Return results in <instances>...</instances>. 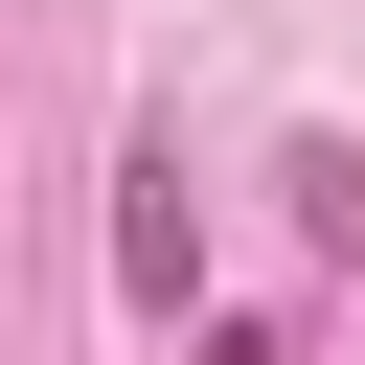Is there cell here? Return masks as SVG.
<instances>
[{
  "label": "cell",
  "mask_w": 365,
  "mask_h": 365,
  "mask_svg": "<svg viewBox=\"0 0 365 365\" xmlns=\"http://www.w3.org/2000/svg\"><path fill=\"white\" fill-rule=\"evenodd\" d=\"M114 297H137V319H182V297H205V205H182V160H137V182H114Z\"/></svg>",
  "instance_id": "1"
}]
</instances>
